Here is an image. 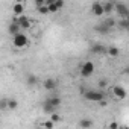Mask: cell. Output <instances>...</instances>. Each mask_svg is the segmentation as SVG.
<instances>
[{
    "label": "cell",
    "mask_w": 129,
    "mask_h": 129,
    "mask_svg": "<svg viewBox=\"0 0 129 129\" xmlns=\"http://www.w3.org/2000/svg\"><path fill=\"white\" fill-rule=\"evenodd\" d=\"M84 97L88 102H100V100L105 99V94L102 91H99V90H90V91L84 93Z\"/></svg>",
    "instance_id": "obj_1"
},
{
    "label": "cell",
    "mask_w": 129,
    "mask_h": 129,
    "mask_svg": "<svg viewBox=\"0 0 129 129\" xmlns=\"http://www.w3.org/2000/svg\"><path fill=\"white\" fill-rule=\"evenodd\" d=\"M94 64L91 62V61H87V62H84L82 64V67H81V76L82 78H90L93 73H94Z\"/></svg>",
    "instance_id": "obj_2"
},
{
    "label": "cell",
    "mask_w": 129,
    "mask_h": 129,
    "mask_svg": "<svg viewBox=\"0 0 129 129\" xmlns=\"http://www.w3.org/2000/svg\"><path fill=\"white\" fill-rule=\"evenodd\" d=\"M14 46L17 47V49H23V47H26L27 46V35L26 34H23V32H20V34H17L15 37H14Z\"/></svg>",
    "instance_id": "obj_3"
},
{
    "label": "cell",
    "mask_w": 129,
    "mask_h": 129,
    "mask_svg": "<svg viewBox=\"0 0 129 129\" xmlns=\"http://www.w3.org/2000/svg\"><path fill=\"white\" fill-rule=\"evenodd\" d=\"M114 11H115L118 15H121L123 18H127V15H129V8H127V5H124V3H121V2L114 3Z\"/></svg>",
    "instance_id": "obj_4"
},
{
    "label": "cell",
    "mask_w": 129,
    "mask_h": 129,
    "mask_svg": "<svg viewBox=\"0 0 129 129\" xmlns=\"http://www.w3.org/2000/svg\"><path fill=\"white\" fill-rule=\"evenodd\" d=\"M15 23L18 24V27H20V29H29V27H30V20H29L27 17H24V15L17 17Z\"/></svg>",
    "instance_id": "obj_5"
},
{
    "label": "cell",
    "mask_w": 129,
    "mask_h": 129,
    "mask_svg": "<svg viewBox=\"0 0 129 129\" xmlns=\"http://www.w3.org/2000/svg\"><path fill=\"white\" fill-rule=\"evenodd\" d=\"M62 6H64V2H62V0H53L52 3L47 5V9H49V12H58Z\"/></svg>",
    "instance_id": "obj_6"
},
{
    "label": "cell",
    "mask_w": 129,
    "mask_h": 129,
    "mask_svg": "<svg viewBox=\"0 0 129 129\" xmlns=\"http://www.w3.org/2000/svg\"><path fill=\"white\" fill-rule=\"evenodd\" d=\"M90 50H91V53H94V55H103V53H106V47H105L103 44H93Z\"/></svg>",
    "instance_id": "obj_7"
},
{
    "label": "cell",
    "mask_w": 129,
    "mask_h": 129,
    "mask_svg": "<svg viewBox=\"0 0 129 129\" xmlns=\"http://www.w3.org/2000/svg\"><path fill=\"white\" fill-rule=\"evenodd\" d=\"M112 93H114V96H115L117 99H124V97H126V90H124L123 87H120V85H115V87L112 88Z\"/></svg>",
    "instance_id": "obj_8"
},
{
    "label": "cell",
    "mask_w": 129,
    "mask_h": 129,
    "mask_svg": "<svg viewBox=\"0 0 129 129\" xmlns=\"http://www.w3.org/2000/svg\"><path fill=\"white\" fill-rule=\"evenodd\" d=\"M56 87H58V82H56L55 79L49 78V79L44 81V88H46L47 91H53V90H56Z\"/></svg>",
    "instance_id": "obj_9"
},
{
    "label": "cell",
    "mask_w": 129,
    "mask_h": 129,
    "mask_svg": "<svg viewBox=\"0 0 129 129\" xmlns=\"http://www.w3.org/2000/svg\"><path fill=\"white\" fill-rule=\"evenodd\" d=\"M91 14H93V15H96V17L103 15V8H102V3H93V6H91Z\"/></svg>",
    "instance_id": "obj_10"
},
{
    "label": "cell",
    "mask_w": 129,
    "mask_h": 129,
    "mask_svg": "<svg viewBox=\"0 0 129 129\" xmlns=\"http://www.w3.org/2000/svg\"><path fill=\"white\" fill-rule=\"evenodd\" d=\"M20 30H21V29L18 27V24H17L15 21H12L11 24H8V34H9V35L15 37L17 34H20Z\"/></svg>",
    "instance_id": "obj_11"
},
{
    "label": "cell",
    "mask_w": 129,
    "mask_h": 129,
    "mask_svg": "<svg viewBox=\"0 0 129 129\" xmlns=\"http://www.w3.org/2000/svg\"><path fill=\"white\" fill-rule=\"evenodd\" d=\"M43 111H44L46 114H53V112H56V108L52 106V103L46 99V100L43 102Z\"/></svg>",
    "instance_id": "obj_12"
},
{
    "label": "cell",
    "mask_w": 129,
    "mask_h": 129,
    "mask_svg": "<svg viewBox=\"0 0 129 129\" xmlns=\"http://www.w3.org/2000/svg\"><path fill=\"white\" fill-rule=\"evenodd\" d=\"M12 11H14V14H15L17 17H20V15H23V12H24V5H23V3H15L14 8H12Z\"/></svg>",
    "instance_id": "obj_13"
},
{
    "label": "cell",
    "mask_w": 129,
    "mask_h": 129,
    "mask_svg": "<svg viewBox=\"0 0 129 129\" xmlns=\"http://www.w3.org/2000/svg\"><path fill=\"white\" fill-rule=\"evenodd\" d=\"M26 84H27L29 87H35V85L38 84V78H37L35 75L29 73V75H27V78H26Z\"/></svg>",
    "instance_id": "obj_14"
},
{
    "label": "cell",
    "mask_w": 129,
    "mask_h": 129,
    "mask_svg": "<svg viewBox=\"0 0 129 129\" xmlns=\"http://www.w3.org/2000/svg\"><path fill=\"white\" fill-rule=\"evenodd\" d=\"M79 126H81L82 129H90V127L93 126V120H91V118H81V120H79Z\"/></svg>",
    "instance_id": "obj_15"
},
{
    "label": "cell",
    "mask_w": 129,
    "mask_h": 129,
    "mask_svg": "<svg viewBox=\"0 0 129 129\" xmlns=\"http://www.w3.org/2000/svg\"><path fill=\"white\" fill-rule=\"evenodd\" d=\"M106 53L111 56V58H117L120 55V50L115 47V46H111V47H106Z\"/></svg>",
    "instance_id": "obj_16"
},
{
    "label": "cell",
    "mask_w": 129,
    "mask_h": 129,
    "mask_svg": "<svg viewBox=\"0 0 129 129\" xmlns=\"http://www.w3.org/2000/svg\"><path fill=\"white\" fill-rule=\"evenodd\" d=\"M47 100H49V102L52 103V106H55V108H58V106L61 105V102H62L59 96H50V97H47Z\"/></svg>",
    "instance_id": "obj_17"
},
{
    "label": "cell",
    "mask_w": 129,
    "mask_h": 129,
    "mask_svg": "<svg viewBox=\"0 0 129 129\" xmlns=\"http://www.w3.org/2000/svg\"><path fill=\"white\" fill-rule=\"evenodd\" d=\"M102 8H103V14H109V12L114 11V3H112V2L102 3Z\"/></svg>",
    "instance_id": "obj_18"
},
{
    "label": "cell",
    "mask_w": 129,
    "mask_h": 129,
    "mask_svg": "<svg viewBox=\"0 0 129 129\" xmlns=\"http://www.w3.org/2000/svg\"><path fill=\"white\" fill-rule=\"evenodd\" d=\"M117 26H120L121 29H124V30H127L129 29V20L127 18H123V20H120L118 23H115Z\"/></svg>",
    "instance_id": "obj_19"
},
{
    "label": "cell",
    "mask_w": 129,
    "mask_h": 129,
    "mask_svg": "<svg viewBox=\"0 0 129 129\" xmlns=\"http://www.w3.org/2000/svg\"><path fill=\"white\" fill-rule=\"evenodd\" d=\"M17 106H18V102L15 99H8V109L14 111V109H17Z\"/></svg>",
    "instance_id": "obj_20"
},
{
    "label": "cell",
    "mask_w": 129,
    "mask_h": 129,
    "mask_svg": "<svg viewBox=\"0 0 129 129\" xmlns=\"http://www.w3.org/2000/svg\"><path fill=\"white\" fill-rule=\"evenodd\" d=\"M102 24H103V26H106L108 29H111V27H114V26H115V20H114V18H106L105 21H102Z\"/></svg>",
    "instance_id": "obj_21"
},
{
    "label": "cell",
    "mask_w": 129,
    "mask_h": 129,
    "mask_svg": "<svg viewBox=\"0 0 129 129\" xmlns=\"http://www.w3.org/2000/svg\"><path fill=\"white\" fill-rule=\"evenodd\" d=\"M8 109V97L0 99V111H6Z\"/></svg>",
    "instance_id": "obj_22"
},
{
    "label": "cell",
    "mask_w": 129,
    "mask_h": 129,
    "mask_svg": "<svg viewBox=\"0 0 129 129\" xmlns=\"http://www.w3.org/2000/svg\"><path fill=\"white\" fill-rule=\"evenodd\" d=\"M96 30H97V32H102V34H106V32H108V30H109V29H108V27H106V26H103V24H102V23H100V24H99V26H96Z\"/></svg>",
    "instance_id": "obj_23"
},
{
    "label": "cell",
    "mask_w": 129,
    "mask_h": 129,
    "mask_svg": "<svg viewBox=\"0 0 129 129\" xmlns=\"http://www.w3.org/2000/svg\"><path fill=\"white\" fill-rule=\"evenodd\" d=\"M59 120H61V117H59V115H58L56 112H53V114H50V121H52V123H58Z\"/></svg>",
    "instance_id": "obj_24"
},
{
    "label": "cell",
    "mask_w": 129,
    "mask_h": 129,
    "mask_svg": "<svg viewBox=\"0 0 129 129\" xmlns=\"http://www.w3.org/2000/svg\"><path fill=\"white\" fill-rule=\"evenodd\" d=\"M44 129H53V126H55V123H52L50 120H47V121H44Z\"/></svg>",
    "instance_id": "obj_25"
},
{
    "label": "cell",
    "mask_w": 129,
    "mask_h": 129,
    "mask_svg": "<svg viewBox=\"0 0 129 129\" xmlns=\"http://www.w3.org/2000/svg\"><path fill=\"white\" fill-rule=\"evenodd\" d=\"M97 85H99V88H105V87L108 85V81H106V79H100Z\"/></svg>",
    "instance_id": "obj_26"
},
{
    "label": "cell",
    "mask_w": 129,
    "mask_h": 129,
    "mask_svg": "<svg viewBox=\"0 0 129 129\" xmlns=\"http://www.w3.org/2000/svg\"><path fill=\"white\" fill-rule=\"evenodd\" d=\"M38 12H40V14H49V9H47V6L44 5V6L38 8Z\"/></svg>",
    "instance_id": "obj_27"
},
{
    "label": "cell",
    "mask_w": 129,
    "mask_h": 129,
    "mask_svg": "<svg viewBox=\"0 0 129 129\" xmlns=\"http://www.w3.org/2000/svg\"><path fill=\"white\" fill-rule=\"evenodd\" d=\"M108 129H118V123L117 121H111L109 126H108Z\"/></svg>",
    "instance_id": "obj_28"
},
{
    "label": "cell",
    "mask_w": 129,
    "mask_h": 129,
    "mask_svg": "<svg viewBox=\"0 0 129 129\" xmlns=\"http://www.w3.org/2000/svg\"><path fill=\"white\" fill-rule=\"evenodd\" d=\"M35 6H37V8L44 6V0H37V2H35Z\"/></svg>",
    "instance_id": "obj_29"
},
{
    "label": "cell",
    "mask_w": 129,
    "mask_h": 129,
    "mask_svg": "<svg viewBox=\"0 0 129 129\" xmlns=\"http://www.w3.org/2000/svg\"><path fill=\"white\" fill-rule=\"evenodd\" d=\"M84 93H85V90H84V88L81 87V88H79V94H82V96H84Z\"/></svg>",
    "instance_id": "obj_30"
}]
</instances>
